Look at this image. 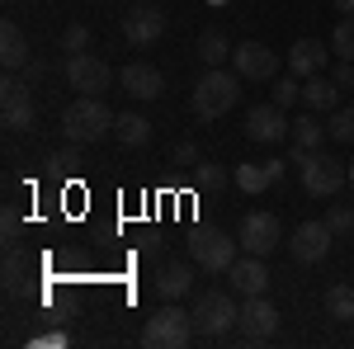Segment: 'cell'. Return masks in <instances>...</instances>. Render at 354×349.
I'll return each mask as SVG.
<instances>
[{
    "label": "cell",
    "instance_id": "obj_7",
    "mask_svg": "<svg viewBox=\"0 0 354 349\" xmlns=\"http://www.w3.org/2000/svg\"><path fill=\"white\" fill-rule=\"evenodd\" d=\"M236 241H241L245 255H274L283 241V227L274 213H245L241 227H236Z\"/></svg>",
    "mask_w": 354,
    "mask_h": 349
},
{
    "label": "cell",
    "instance_id": "obj_26",
    "mask_svg": "<svg viewBox=\"0 0 354 349\" xmlns=\"http://www.w3.org/2000/svg\"><path fill=\"white\" fill-rule=\"evenodd\" d=\"M330 53L340 62H354V15H345L340 24L330 28Z\"/></svg>",
    "mask_w": 354,
    "mask_h": 349
},
{
    "label": "cell",
    "instance_id": "obj_33",
    "mask_svg": "<svg viewBox=\"0 0 354 349\" xmlns=\"http://www.w3.org/2000/svg\"><path fill=\"white\" fill-rule=\"evenodd\" d=\"M222 185H227L222 165H198V189H222Z\"/></svg>",
    "mask_w": 354,
    "mask_h": 349
},
{
    "label": "cell",
    "instance_id": "obj_17",
    "mask_svg": "<svg viewBox=\"0 0 354 349\" xmlns=\"http://www.w3.org/2000/svg\"><path fill=\"white\" fill-rule=\"evenodd\" d=\"M302 189H307L312 198H330V194L340 189V170H335V161L317 151V161L302 165Z\"/></svg>",
    "mask_w": 354,
    "mask_h": 349
},
{
    "label": "cell",
    "instance_id": "obj_16",
    "mask_svg": "<svg viewBox=\"0 0 354 349\" xmlns=\"http://www.w3.org/2000/svg\"><path fill=\"white\" fill-rule=\"evenodd\" d=\"M232 288L241 297H260L270 288V269H265V255H236V265L227 269Z\"/></svg>",
    "mask_w": 354,
    "mask_h": 349
},
{
    "label": "cell",
    "instance_id": "obj_4",
    "mask_svg": "<svg viewBox=\"0 0 354 349\" xmlns=\"http://www.w3.org/2000/svg\"><path fill=\"white\" fill-rule=\"evenodd\" d=\"M194 330L198 335H208V340H218V335H227L232 326H236V317H241V307H236V297L232 293H198V302H194Z\"/></svg>",
    "mask_w": 354,
    "mask_h": 349
},
{
    "label": "cell",
    "instance_id": "obj_22",
    "mask_svg": "<svg viewBox=\"0 0 354 349\" xmlns=\"http://www.w3.org/2000/svg\"><path fill=\"white\" fill-rule=\"evenodd\" d=\"M113 137H118L123 147H147V142H151V123H147L142 113H118V118H113Z\"/></svg>",
    "mask_w": 354,
    "mask_h": 349
},
{
    "label": "cell",
    "instance_id": "obj_3",
    "mask_svg": "<svg viewBox=\"0 0 354 349\" xmlns=\"http://www.w3.org/2000/svg\"><path fill=\"white\" fill-rule=\"evenodd\" d=\"M194 335H198V330H194V317L180 312L175 302H165L161 312H151L147 326H142V345L147 349H185Z\"/></svg>",
    "mask_w": 354,
    "mask_h": 349
},
{
    "label": "cell",
    "instance_id": "obj_21",
    "mask_svg": "<svg viewBox=\"0 0 354 349\" xmlns=\"http://www.w3.org/2000/svg\"><path fill=\"white\" fill-rule=\"evenodd\" d=\"M232 180H236L241 194H265V189L274 185V175H270V165H265V161H241L236 170H232Z\"/></svg>",
    "mask_w": 354,
    "mask_h": 349
},
{
    "label": "cell",
    "instance_id": "obj_36",
    "mask_svg": "<svg viewBox=\"0 0 354 349\" xmlns=\"http://www.w3.org/2000/svg\"><path fill=\"white\" fill-rule=\"evenodd\" d=\"M335 10H340V15H354V0H335Z\"/></svg>",
    "mask_w": 354,
    "mask_h": 349
},
{
    "label": "cell",
    "instance_id": "obj_37",
    "mask_svg": "<svg viewBox=\"0 0 354 349\" xmlns=\"http://www.w3.org/2000/svg\"><path fill=\"white\" fill-rule=\"evenodd\" d=\"M133 5H142V0H133Z\"/></svg>",
    "mask_w": 354,
    "mask_h": 349
},
{
    "label": "cell",
    "instance_id": "obj_32",
    "mask_svg": "<svg viewBox=\"0 0 354 349\" xmlns=\"http://www.w3.org/2000/svg\"><path fill=\"white\" fill-rule=\"evenodd\" d=\"M48 165H53V170H57V175H76V170H81V147H76V142H71V147H66V151H57V156H53V161H48Z\"/></svg>",
    "mask_w": 354,
    "mask_h": 349
},
{
    "label": "cell",
    "instance_id": "obj_20",
    "mask_svg": "<svg viewBox=\"0 0 354 349\" xmlns=\"http://www.w3.org/2000/svg\"><path fill=\"white\" fill-rule=\"evenodd\" d=\"M335 100H340V85L335 81H326V76H307V81H302V104L312 109V113L335 109Z\"/></svg>",
    "mask_w": 354,
    "mask_h": 349
},
{
    "label": "cell",
    "instance_id": "obj_12",
    "mask_svg": "<svg viewBox=\"0 0 354 349\" xmlns=\"http://www.w3.org/2000/svg\"><path fill=\"white\" fill-rule=\"evenodd\" d=\"M236 326H241V335L250 340V345H265L274 330H279V307H274L265 293H260V297H245V307H241V317H236Z\"/></svg>",
    "mask_w": 354,
    "mask_h": 349
},
{
    "label": "cell",
    "instance_id": "obj_2",
    "mask_svg": "<svg viewBox=\"0 0 354 349\" xmlns=\"http://www.w3.org/2000/svg\"><path fill=\"white\" fill-rule=\"evenodd\" d=\"M236 100H241V76L227 71V66H208L198 76V85H194V113L203 123H218L222 113H232Z\"/></svg>",
    "mask_w": 354,
    "mask_h": 349
},
{
    "label": "cell",
    "instance_id": "obj_31",
    "mask_svg": "<svg viewBox=\"0 0 354 349\" xmlns=\"http://www.w3.org/2000/svg\"><path fill=\"white\" fill-rule=\"evenodd\" d=\"M62 53H90V28L85 24H66L62 28Z\"/></svg>",
    "mask_w": 354,
    "mask_h": 349
},
{
    "label": "cell",
    "instance_id": "obj_34",
    "mask_svg": "<svg viewBox=\"0 0 354 349\" xmlns=\"http://www.w3.org/2000/svg\"><path fill=\"white\" fill-rule=\"evenodd\" d=\"M175 165H180V170H198V147H194V142H180V147H175Z\"/></svg>",
    "mask_w": 354,
    "mask_h": 349
},
{
    "label": "cell",
    "instance_id": "obj_11",
    "mask_svg": "<svg viewBox=\"0 0 354 349\" xmlns=\"http://www.w3.org/2000/svg\"><path fill=\"white\" fill-rule=\"evenodd\" d=\"M330 241H335V232L326 227V217L322 222H302V227H293V260L298 265H322L330 255Z\"/></svg>",
    "mask_w": 354,
    "mask_h": 349
},
{
    "label": "cell",
    "instance_id": "obj_6",
    "mask_svg": "<svg viewBox=\"0 0 354 349\" xmlns=\"http://www.w3.org/2000/svg\"><path fill=\"white\" fill-rule=\"evenodd\" d=\"M0 118H5L10 133H28L33 118H38V109L28 100V85L19 81L15 71H5V81H0Z\"/></svg>",
    "mask_w": 354,
    "mask_h": 349
},
{
    "label": "cell",
    "instance_id": "obj_14",
    "mask_svg": "<svg viewBox=\"0 0 354 349\" xmlns=\"http://www.w3.org/2000/svg\"><path fill=\"white\" fill-rule=\"evenodd\" d=\"M118 85H123V95H133V100H161L165 95V76L151 66V62H128L123 71H118Z\"/></svg>",
    "mask_w": 354,
    "mask_h": 349
},
{
    "label": "cell",
    "instance_id": "obj_35",
    "mask_svg": "<svg viewBox=\"0 0 354 349\" xmlns=\"http://www.w3.org/2000/svg\"><path fill=\"white\" fill-rule=\"evenodd\" d=\"M330 81L340 85V90H354V62H335V71H330Z\"/></svg>",
    "mask_w": 354,
    "mask_h": 349
},
{
    "label": "cell",
    "instance_id": "obj_13",
    "mask_svg": "<svg viewBox=\"0 0 354 349\" xmlns=\"http://www.w3.org/2000/svg\"><path fill=\"white\" fill-rule=\"evenodd\" d=\"M293 133V123L283 118V109L274 104H255L250 113H245V137L250 142H260V147H274V142H283V137Z\"/></svg>",
    "mask_w": 354,
    "mask_h": 349
},
{
    "label": "cell",
    "instance_id": "obj_27",
    "mask_svg": "<svg viewBox=\"0 0 354 349\" xmlns=\"http://www.w3.org/2000/svg\"><path fill=\"white\" fill-rule=\"evenodd\" d=\"M24 279H28V265L19 260V250L10 245V255H5V293H24Z\"/></svg>",
    "mask_w": 354,
    "mask_h": 349
},
{
    "label": "cell",
    "instance_id": "obj_28",
    "mask_svg": "<svg viewBox=\"0 0 354 349\" xmlns=\"http://www.w3.org/2000/svg\"><path fill=\"white\" fill-rule=\"evenodd\" d=\"M302 100V81L288 71V76H274V104L279 109H293Z\"/></svg>",
    "mask_w": 354,
    "mask_h": 349
},
{
    "label": "cell",
    "instance_id": "obj_8",
    "mask_svg": "<svg viewBox=\"0 0 354 349\" xmlns=\"http://www.w3.org/2000/svg\"><path fill=\"white\" fill-rule=\"evenodd\" d=\"M66 81H71V90H81V95H104L113 81L109 62L95 53H71L66 57Z\"/></svg>",
    "mask_w": 354,
    "mask_h": 349
},
{
    "label": "cell",
    "instance_id": "obj_9",
    "mask_svg": "<svg viewBox=\"0 0 354 349\" xmlns=\"http://www.w3.org/2000/svg\"><path fill=\"white\" fill-rule=\"evenodd\" d=\"M232 71H236L241 81H274V76H279V53L250 38V43H241V48L232 53Z\"/></svg>",
    "mask_w": 354,
    "mask_h": 349
},
{
    "label": "cell",
    "instance_id": "obj_23",
    "mask_svg": "<svg viewBox=\"0 0 354 349\" xmlns=\"http://www.w3.org/2000/svg\"><path fill=\"white\" fill-rule=\"evenodd\" d=\"M326 137H330V128L317 118V113H298V118H293V147H312V151H322Z\"/></svg>",
    "mask_w": 354,
    "mask_h": 349
},
{
    "label": "cell",
    "instance_id": "obj_19",
    "mask_svg": "<svg viewBox=\"0 0 354 349\" xmlns=\"http://www.w3.org/2000/svg\"><path fill=\"white\" fill-rule=\"evenodd\" d=\"M194 269H198V265H165L161 274H156V293H161L165 302L189 297L194 293Z\"/></svg>",
    "mask_w": 354,
    "mask_h": 349
},
{
    "label": "cell",
    "instance_id": "obj_10",
    "mask_svg": "<svg viewBox=\"0 0 354 349\" xmlns=\"http://www.w3.org/2000/svg\"><path fill=\"white\" fill-rule=\"evenodd\" d=\"M161 33H165V15L151 5V0H142V5H133V10L123 15V38H128L133 48L161 43Z\"/></svg>",
    "mask_w": 354,
    "mask_h": 349
},
{
    "label": "cell",
    "instance_id": "obj_5",
    "mask_svg": "<svg viewBox=\"0 0 354 349\" xmlns=\"http://www.w3.org/2000/svg\"><path fill=\"white\" fill-rule=\"evenodd\" d=\"M236 250H241V241L227 236V232H194L189 236V260L203 274H227L236 265Z\"/></svg>",
    "mask_w": 354,
    "mask_h": 349
},
{
    "label": "cell",
    "instance_id": "obj_25",
    "mask_svg": "<svg viewBox=\"0 0 354 349\" xmlns=\"http://www.w3.org/2000/svg\"><path fill=\"white\" fill-rule=\"evenodd\" d=\"M326 312H330V321H354V288L350 283H335L326 293Z\"/></svg>",
    "mask_w": 354,
    "mask_h": 349
},
{
    "label": "cell",
    "instance_id": "obj_1",
    "mask_svg": "<svg viewBox=\"0 0 354 349\" xmlns=\"http://www.w3.org/2000/svg\"><path fill=\"white\" fill-rule=\"evenodd\" d=\"M113 118L118 113H109V104L100 95H81L76 104H66V113H62V133L76 147H95V142H104L113 133Z\"/></svg>",
    "mask_w": 354,
    "mask_h": 349
},
{
    "label": "cell",
    "instance_id": "obj_24",
    "mask_svg": "<svg viewBox=\"0 0 354 349\" xmlns=\"http://www.w3.org/2000/svg\"><path fill=\"white\" fill-rule=\"evenodd\" d=\"M232 43L222 38V28H203V38H198V62L203 66H222V62H232Z\"/></svg>",
    "mask_w": 354,
    "mask_h": 349
},
{
    "label": "cell",
    "instance_id": "obj_29",
    "mask_svg": "<svg viewBox=\"0 0 354 349\" xmlns=\"http://www.w3.org/2000/svg\"><path fill=\"white\" fill-rule=\"evenodd\" d=\"M330 142H354V104H345V109H335L330 113Z\"/></svg>",
    "mask_w": 354,
    "mask_h": 349
},
{
    "label": "cell",
    "instance_id": "obj_30",
    "mask_svg": "<svg viewBox=\"0 0 354 349\" xmlns=\"http://www.w3.org/2000/svg\"><path fill=\"white\" fill-rule=\"evenodd\" d=\"M326 227L335 232V236H354V208H350V203H330Z\"/></svg>",
    "mask_w": 354,
    "mask_h": 349
},
{
    "label": "cell",
    "instance_id": "obj_18",
    "mask_svg": "<svg viewBox=\"0 0 354 349\" xmlns=\"http://www.w3.org/2000/svg\"><path fill=\"white\" fill-rule=\"evenodd\" d=\"M0 66L5 71H24L28 66V38H24V28L19 24H0Z\"/></svg>",
    "mask_w": 354,
    "mask_h": 349
},
{
    "label": "cell",
    "instance_id": "obj_15",
    "mask_svg": "<svg viewBox=\"0 0 354 349\" xmlns=\"http://www.w3.org/2000/svg\"><path fill=\"white\" fill-rule=\"evenodd\" d=\"M326 66H330V43H322V38H298V43H293V53H288V71H293L298 81L322 76Z\"/></svg>",
    "mask_w": 354,
    "mask_h": 349
}]
</instances>
